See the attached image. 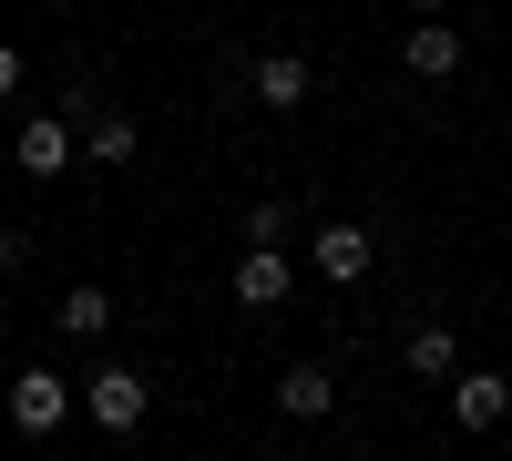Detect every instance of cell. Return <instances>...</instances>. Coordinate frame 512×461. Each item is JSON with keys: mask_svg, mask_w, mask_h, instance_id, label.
<instances>
[{"mask_svg": "<svg viewBox=\"0 0 512 461\" xmlns=\"http://www.w3.org/2000/svg\"><path fill=\"white\" fill-rule=\"evenodd\" d=\"M82 410H93V431H144V410H154V380H144V369L134 359H103L93 369V380H82Z\"/></svg>", "mask_w": 512, "mask_h": 461, "instance_id": "obj_1", "label": "cell"}, {"mask_svg": "<svg viewBox=\"0 0 512 461\" xmlns=\"http://www.w3.org/2000/svg\"><path fill=\"white\" fill-rule=\"evenodd\" d=\"M72 421V380H62V369H21V380H11V431H62Z\"/></svg>", "mask_w": 512, "mask_h": 461, "instance_id": "obj_2", "label": "cell"}, {"mask_svg": "<svg viewBox=\"0 0 512 461\" xmlns=\"http://www.w3.org/2000/svg\"><path fill=\"white\" fill-rule=\"evenodd\" d=\"M502 410H512V380H502V369H451V421H461V431H492Z\"/></svg>", "mask_w": 512, "mask_h": 461, "instance_id": "obj_3", "label": "cell"}, {"mask_svg": "<svg viewBox=\"0 0 512 461\" xmlns=\"http://www.w3.org/2000/svg\"><path fill=\"white\" fill-rule=\"evenodd\" d=\"M308 82H318V72L297 62V52H256V62H246V93L267 103V113H297V103H308Z\"/></svg>", "mask_w": 512, "mask_h": 461, "instance_id": "obj_4", "label": "cell"}, {"mask_svg": "<svg viewBox=\"0 0 512 461\" xmlns=\"http://www.w3.org/2000/svg\"><path fill=\"white\" fill-rule=\"evenodd\" d=\"M11 154H21V175H62V164L82 154L72 144V113H31L21 134H11Z\"/></svg>", "mask_w": 512, "mask_h": 461, "instance_id": "obj_5", "label": "cell"}, {"mask_svg": "<svg viewBox=\"0 0 512 461\" xmlns=\"http://www.w3.org/2000/svg\"><path fill=\"white\" fill-rule=\"evenodd\" d=\"M400 62H410L420 82H451V72H461V31H451L441 11H420V21H410V41H400Z\"/></svg>", "mask_w": 512, "mask_h": 461, "instance_id": "obj_6", "label": "cell"}, {"mask_svg": "<svg viewBox=\"0 0 512 461\" xmlns=\"http://www.w3.org/2000/svg\"><path fill=\"white\" fill-rule=\"evenodd\" d=\"M308 257H318V277H328V287H359V277H369V257H379V236H369V226H318Z\"/></svg>", "mask_w": 512, "mask_h": 461, "instance_id": "obj_7", "label": "cell"}, {"mask_svg": "<svg viewBox=\"0 0 512 461\" xmlns=\"http://www.w3.org/2000/svg\"><path fill=\"white\" fill-rule=\"evenodd\" d=\"M82 154H93V164H134V154H144V134H134V113H113V103H93V113H82Z\"/></svg>", "mask_w": 512, "mask_h": 461, "instance_id": "obj_8", "label": "cell"}, {"mask_svg": "<svg viewBox=\"0 0 512 461\" xmlns=\"http://www.w3.org/2000/svg\"><path fill=\"white\" fill-rule=\"evenodd\" d=\"M236 298L246 308H287V257H277V246H246V257H236Z\"/></svg>", "mask_w": 512, "mask_h": 461, "instance_id": "obj_9", "label": "cell"}, {"mask_svg": "<svg viewBox=\"0 0 512 461\" xmlns=\"http://www.w3.org/2000/svg\"><path fill=\"white\" fill-rule=\"evenodd\" d=\"M328 400H338V380H328L318 359H297L287 380H277V410H287V421H328Z\"/></svg>", "mask_w": 512, "mask_h": 461, "instance_id": "obj_10", "label": "cell"}, {"mask_svg": "<svg viewBox=\"0 0 512 461\" xmlns=\"http://www.w3.org/2000/svg\"><path fill=\"white\" fill-rule=\"evenodd\" d=\"M400 359H410V380H451V369H461V339L431 318V328H410V349H400Z\"/></svg>", "mask_w": 512, "mask_h": 461, "instance_id": "obj_11", "label": "cell"}, {"mask_svg": "<svg viewBox=\"0 0 512 461\" xmlns=\"http://www.w3.org/2000/svg\"><path fill=\"white\" fill-rule=\"evenodd\" d=\"M52 328H62V339H103V328H113V298H103V287H72V298L52 308Z\"/></svg>", "mask_w": 512, "mask_h": 461, "instance_id": "obj_12", "label": "cell"}, {"mask_svg": "<svg viewBox=\"0 0 512 461\" xmlns=\"http://www.w3.org/2000/svg\"><path fill=\"white\" fill-rule=\"evenodd\" d=\"M246 246H287V205H246Z\"/></svg>", "mask_w": 512, "mask_h": 461, "instance_id": "obj_13", "label": "cell"}, {"mask_svg": "<svg viewBox=\"0 0 512 461\" xmlns=\"http://www.w3.org/2000/svg\"><path fill=\"white\" fill-rule=\"evenodd\" d=\"M21 257H31V226H0V277H11Z\"/></svg>", "mask_w": 512, "mask_h": 461, "instance_id": "obj_14", "label": "cell"}, {"mask_svg": "<svg viewBox=\"0 0 512 461\" xmlns=\"http://www.w3.org/2000/svg\"><path fill=\"white\" fill-rule=\"evenodd\" d=\"M0 93H21V52H11V41H0Z\"/></svg>", "mask_w": 512, "mask_h": 461, "instance_id": "obj_15", "label": "cell"}, {"mask_svg": "<svg viewBox=\"0 0 512 461\" xmlns=\"http://www.w3.org/2000/svg\"><path fill=\"white\" fill-rule=\"evenodd\" d=\"M410 11H441V0H410Z\"/></svg>", "mask_w": 512, "mask_h": 461, "instance_id": "obj_16", "label": "cell"}]
</instances>
